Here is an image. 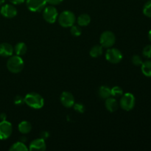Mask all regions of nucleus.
Here are the masks:
<instances>
[{
    "label": "nucleus",
    "mask_w": 151,
    "mask_h": 151,
    "mask_svg": "<svg viewBox=\"0 0 151 151\" xmlns=\"http://www.w3.org/2000/svg\"><path fill=\"white\" fill-rule=\"evenodd\" d=\"M24 103L30 108L35 109H40L44 106V98L39 94L35 92H31L24 97Z\"/></svg>",
    "instance_id": "1"
},
{
    "label": "nucleus",
    "mask_w": 151,
    "mask_h": 151,
    "mask_svg": "<svg viewBox=\"0 0 151 151\" xmlns=\"http://www.w3.org/2000/svg\"><path fill=\"white\" fill-rule=\"evenodd\" d=\"M24 60L20 56H12L7 62V68L12 73H19L24 69Z\"/></svg>",
    "instance_id": "2"
},
{
    "label": "nucleus",
    "mask_w": 151,
    "mask_h": 151,
    "mask_svg": "<svg viewBox=\"0 0 151 151\" xmlns=\"http://www.w3.org/2000/svg\"><path fill=\"white\" fill-rule=\"evenodd\" d=\"M75 14L69 10H65L58 16V22L63 27H71L75 24Z\"/></svg>",
    "instance_id": "3"
},
{
    "label": "nucleus",
    "mask_w": 151,
    "mask_h": 151,
    "mask_svg": "<svg viewBox=\"0 0 151 151\" xmlns=\"http://www.w3.org/2000/svg\"><path fill=\"white\" fill-rule=\"evenodd\" d=\"M135 97L131 93H125L121 96L119 106L123 110L126 111H131L135 106Z\"/></svg>",
    "instance_id": "4"
},
{
    "label": "nucleus",
    "mask_w": 151,
    "mask_h": 151,
    "mask_svg": "<svg viewBox=\"0 0 151 151\" xmlns=\"http://www.w3.org/2000/svg\"><path fill=\"white\" fill-rule=\"evenodd\" d=\"M115 41H116V37L111 31H105L100 35V45L105 48L111 47L115 44Z\"/></svg>",
    "instance_id": "5"
},
{
    "label": "nucleus",
    "mask_w": 151,
    "mask_h": 151,
    "mask_svg": "<svg viewBox=\"0 0 151 151\" xmlns=\"http://www.w3.org/2000/svg\"><path fill=\"white\" fill-rule=\"evenodd\" d=\"M43 17L44 20L50 24H53L56 22L58 17V13L53 5L47 6L43 10Z\"/></svg>",
    "instance_id": "6"
},
{
    "label": "nucleus",
    "mask_w": 151,
    "mask_h": 151,
    "mask_svg": "<svg viewBox=\"0 0 151 151\" xmlns=\"http://www.w3.org/2000/svg\"><path fill=\"white\" fill-rule=\"evenodd\" d=\"M106 58L111 63H118L122 60V54L118 49L110 48L106 51Z\"/></svg>",
    "instance_id": "7"
},
{
    "label": "nucleus",
    "mask_w": 151,
    "mask_h": 151,
    "mask_svg": "<svg viewBox=\"0 0 151 151\" xmlns=\"http://www.w3.org/2000/svg\"><path fill=\"white\" fill-rule=\"evenodd\" d=\"M27 6L30 11L41 12L47 4V0H26Z\"/></svg>",
    "instance_id": "8"
},
{
    "label": "nucleus",
    "mask_w": 151,
    "mask_h": 151,
    "mask_svg": "<svg viewBox=\"0 0 151 151\" xmlns=\"http://www.w3.org/2000/svg\"><path fill=\"white\" fill-rule=\"evenodd\" d=\"M13 132V126L10 122L7 120L0 122V139L4 140L10 137Z\"/></svg>",
    "instance_id": "9"
},
{
    "label": "nucleus",
    "mask_w": 151,
    "mask_h": 151,
    "mask_svg": "<svg viewBox=\"0 0 151 151\" xmlns=\"http://www.w3.org/2000/svg\"><path fill=\"white\" fill-rule=\"evenodd\" d=\"M0 13L4 17L12 19L17 15V10L13 4H7L1 7Z\"/></svg>",
    "instance_id": "10"
},
{
    "label": "nucleus",
    "mask_w": 151,
    "mask_h": 151,
    "mask_svg": "<svg viewBox=\"0 0 151 151\" xmlns=\"http://www.w3.org/2000/svg\"><path fill=\"white\" fill-rule=\"evenodd\" d=\"M62 105L66 108H71L75 104V98L72 94L69 91H63L60 97Z\"/></svg>",
    "instance_id": "11"
},
{
    "label": "nucleus",
    "mask_w": 151,
    "mask_h": 151,
    "mask_svg": "<svg viewBox=\"0 0 151 151\" xmlns=\"http://www.w3.org/2000/svg\"><path fill=\"white\" fill-rule=\"evenodd\" d=\"M47 149L45 140L41 138L36 139L31 142L29 144V150H36V151H44Z\"/></svg>",
    "instance_id": "12"
},
{
    "label": "nucleus",
    "mask_w": 151,
    "mask_h": 151,
    "mask_svg": "<svg viewBox=\"0 0 151 151\" xmlns=\"http://www.w3.org/2000/svg\"><path fill=\"white\" fill-rule=\"evenodd\" d=\"M13 47L8 43H2L0 44V55L2 57H9L13 53Z\"/></svg>",
    "instance_id": "13"
},
{
    "label": "nucleus",
    "mask_w": 151,
    "mask_h": 151,
    "mask_svg": "<svg viewBox=\"0 0 151 151\" xmlns=\"http://www.w3.org/2000/svg\"><path fill=\"white\" fill-rule=\"evenodd\" d=\"M106 109L110 112L116 111L119 107V103L117 100L114 97H110L109 98L106 99V103H105Z\"/></svg>",
    "instance_id": "14"
},
{
    "label": "nucleus",
    "mask_w": 151,
    "mask_h": 151,
    "mask_svg": "<svg viewBox=\"0 0 151 151\" xmlns=\"http://www.w3.org/2000/svg\"><path fill=\"white\" fill-rule=\"evenodd\" d=\"M27 47L26 44L24 42L18 43L13 47V51L15 52L16 55L19 56L24 55L27 52Z\"/></svg>",
    "instance_id": "15"
},
{
    "label": "nucleus",
    "mask_w": 151,
    "mask_h": 151,
    "mask_svg": "<svg viewBox=\"0 0 151 151\" xmlns=\"http://www.w3.org/2000/svg\"><path fill=\"white\" fill-rule=\"evenodd\" d=\"M18 128H19L20 133L23 134H29L32 130V125L28 121H22L19 123Z\"/></svg>",
    "instance_id": "16"
},
{
    "label": "nucleus",
    "mask_w": 151,
    "mask_h": 151,
    "mask_svg": "<svg viewBox=\"0 0 151 151\" xmlns=\"http://www.w3.org/2000/svg\"><path fill=\"white\" fill-rule=\"evenodd\" d=\"M78 25L80 27H85L87 26L90 24L91 22V17L89 16V15L87 14V13H83V14L80 15L78 18Z\"/></svg>",
    "instance_id": "17"
},
{
    "label": "nucleus",
    "mask_w": 151,
    "mask_h": 151,
    "mask_svg": "<svg viewBox=\"0 0 151 151\" xmlns=\"http://www.w3.org/2000/svg\"><path fill=\"white\" fill-rule=\"evenodd\" d=\"M98 94L100 97V98L103 99V100H106V99L111 97V88L109 86H102L99 88Z\"/></svg>",
    "instance_id": "18"
},
{
    "label": "nucleus",
    "mask_w": 151,
    "mask_h": 151,
    "mask_svg": "<svg viewBox=\"0 0 151 151\" xmlns=\"http://www.w3.org/2000/svg\"><path fill=\"white\" fill-rule=\"evenodd\" d=\"M141 66V70L143 75L148 78H151V60L143 62Z\"/></svg>",
    "instance_id": "19"
},
{
    "label": "nucleus",
    "mask_w": 151,
    "mask_h": 151,
    "mask_svg": "<svg viewBox=\"0 0 151 151\" xmlns=\"http://www.w3.org/2000/svg\"><path fill=\"white\" fill-rule=\"evenodd\" d=\"M103 47L101 45H95L90 50V55L92 58H98L103 55Z\"/></svg>",
    "instance_id": "20"
},
{
    "label": "nucleus",
    "mask_w": 151,
    "mask_h": 151,
    "mask_svg": "<svg viewBox=\"0 0 151 151\" xmlns=\"http://www.w3.org/2000/svg\"><path fill=\"white\" fill-rule=\"evenodd\" d=\"M10 151H24L27 150L28 148L25 144L22 142H17L14 143L11 147L9 149Z\"/></svg>",
    "instance_id": "21"
},
{
    "label": "nucleus",
    "mask_w": 151,
    "mask_h": 151,
    "mask_svg": "<svg viewBox=\"0 0 151 151\" xmlns=\"http://www.w3.org/2000/svg\"><path fill=\"white\" fill-rule=\"evenodd\" d=\"M111 96L114 97H119L123 94V89L119 86H114L111 88Z\"/></svg>",
    "instance_id": "22"
},
{
    "label": "nucleus",
    "mask_w": 151,
    "mask_h": 151,
    "mask_svg": "<svg viewBox=\"0 0 151 151\" xmlns=\"http://www.w3.org/2000/svg\"><path fill=\"white\" fill-rule=\"evenodd\" d=\"M143 13L147 17L151 18V0L147 1L144 5V7H143Z\"/></svg>",
    "instance_id": "23"
},
{
    "label": "nucleus",
    "mask_w": 151,
    "mask_h": 151,
    "mask_svg": "<svg viewBox=\"0 0 151 151\" xmlns=\"http://www.w3.org/2000/svg\"><path fill=\"white\" fill-rule=\"evenodd\" d=\"M70 32L72 35H74L75 37H78L81 35V33H82V29H81L80 26H77V25L74 24L71 27Z\"/></svg>",
    "instance_id": "24"
},
{
    "label": "nucleus",
    "mask_w": 151,
    "mask_h": 151,
    "mask_svg": "<svg viewBox=\"0 0 151 151\" xmlns=\"http://www.w3.org/2000/svg\"><path fill=\"white\" fill-rule=\"evenodd\" d=\"M131 61H132L133 64L135 65V66H141L142 62V59L141 58L139 55H135L132 57L131 58Z\"/></svg>",
    "instance_id": "25"
},
{
    "label": "nucleus",
    "mask_w": 151,
    "mask_h": 151,
    "mask_svg": "<svg viewBox=\"0 0 151 151\" xmlns=\"http://www.w3.org/2000/svg\"><path fill=\"white\" fill-rule=\"evenodd\" d=\"M74 109L75 111L78 112L80 114H83L85 111V106L82 104V103H75L73 106Z\"/></svg>",
    "instance_id": "26"
},
{
    "label": "nucleus",
    "mask_w": 151,
    "mask_h": 151,
    "mask_svg": "<svg viewBox=\"0 0 151 151\" xmlns=\"http://www.w3.org/2000/svg\"><path fill=\"white\" fill-rule=\"evenodd\" d=\"M142 54L145 58H151V45H147L144 47Z\"/></svg>",
    "instance_id": "27"
},
{
    "label": "nucleus",
    "mask_w": 151,
    "mask_h": 151,
    "mask_svg": "<svg viewBox=\"0 0 151 151\" xmlns=\"http://www.w3.org/2000/svg\"><path fill=\"white\" fill-rule=\"evenodd\" d=\"M14 103L16 106H21L24 103V97H22V96L18 95L14 98Z\"/></svg>",
    "instance_id": "28"
},
{
    "label": "nucleus",
    "mask_w": 151,
    "mask_h": 151,
    "mask_svg": "<svg viewBox=\"0 0 151 151\" xmlns=\"http://www.w3.org/2000/svg\"><path fill=\"white\" fill-rule=\"evenodd\" d=\"M63 0H47V3L50 4V5H58V4H60Z\"/></svg>",
    "instance_id": "29"
},
{
    "label": "nucleus",
    "mask_w": 151,
    "mask_h": 151,
    "mask_svg": "<svg viewBox=\"0 0 151 151\" xmlns=\"http://www.w3.org/2000/svg\"><path fill=\"white\" fill-rule=\"evenodd\" d=\"M49 137H50V134H49V132H47V131H44L41 133V138L43 139H47L49 138Z\"/></svg>",
    "instance_id": "30"
},
{
    "label": "nucleus",
    "mask_w": 151,
    "mask_h": 151,
    "mask_svg": "<svg viewBox=\"0 0 151 151\" xmlns=\"http://www.w3.org/2000/svg\"><path fill=\"white\" fill-rule=\"evenodd\" d=\"M10 1V3L13 4H20L24 2L26 0H9Z\"/></svg>",
    "instance_id": "31"
},
{
    "label": "nucleus",
    "mask_w": 151,
    "mask_h": 151,
    "mask_svg": "<svg viewBox=\"0 0 151 151\" xmlns=\"http://www.w3.org/2000/svg\"><path fill=\"white\" fill-rule=\"evenodd\" d=\"M6 117H7V116H6V114L4 113H2L0 114V119H1V121L6 120Z\"/></svg>",
    "instance_id": "32"
},
{
    "label": "nucleus",
    "mask_w": 151,
    "mask_h": 151,
    "mask_svg": "<svg viewBox=\"0 0 151 151\" xmlns=\"http://www.w3.org/2000/svg\"><path fill=\"white\" fill-rule=\"evenodd\" d=\"M148 38H149V40L151 41V29L148 32Z\"/></svg>",
    "instance_id": "33"
},
{
    "label": "nucleus",
    "mask_w": 151,
    "mask_h": 151,
    "mask_svg": "<svg viewBox=\"0 0 151 151\" xmlns=\"http://www.w3.org/2000/svg\"><path fill=\"white\" fill-rule=\"evenodd\" d=\"M4 1H5V0H0V5H1V4H3V3L4 2Z\"/></svg>",
    "instance_id": "34"
}]
</instances>
